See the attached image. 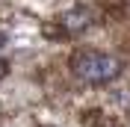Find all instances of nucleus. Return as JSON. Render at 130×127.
Wrapping results in <instances>:
<instances>
[{
  "instance_id": "obj_4",
  "label": "nucleus",
  "mask_w": 130,
  "mask_h": 127,
  "mask_svg": "<svg viewBox=\"0 0 130 127\" xmlns=\"http://www.w3.org/2000/svg\"><path fill=\"white\" fill-rule=\"evenodd\" d=\"M3 44H6V36H3V33H0V47H3Z\"/></svg>"
},
{
  "instance_id": "obj_2",
  "label": "nucleus",
  "mask_w": 130,
  "mask_h": 127,
  "mask_svg": "<svg viewBox=\"0 0 130 127\" xmlns=\"http://www.w3.org/2000/svg\"><path fill=\"white\" fill-rule=\"evenodd\" d=\"M92 21H95V15H92V9L86 6H74V9H65L62 15H59V27H62L68 36H77V33H86L92 27Z\"/></svg>"
},
{
  "instance_id": "obj_1",
  "label": "nucleus",
  "mask_w": 130,
  "mask_h": 127,
  "mask_svg": "<svg viewBox=\"0 0 130 127\" xmlns=\"http://www.w3.org/2000/svg\"><path fill=\"white\" fill-rule=\"evenodd\" d=\"M71 71L77 80L83 83H92V86H104V83H112V80L121 77L124 62L112 53H101V50H83V53L74 56Z\"/></svg>"
},
{
  "instance_id": "obj_3",
  "label": "nucleus",
  "mask_w": 130,
  "mask_h": 127,
  "mask_svg": "<svg viewBox=\"0 0 130 127\" xmlns=\"http://www.w3.org/2000/svg\"><path fill=\"white\" fill-rule=\"evenodd\" d=\"M6 74H9V62H6V59H0V80L6 77Z\"/></svg>"
}]
</instances>
